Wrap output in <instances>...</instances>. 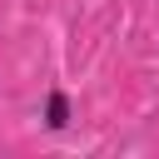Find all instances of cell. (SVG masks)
Instances as JSON below:
<instances>
[{
	"label": "cell",
	"instance_id": "6da1fadb",
	"mask_svg": "<svg viewBox=\"0 0 159 159\" xmlns=\"http://www.w3.org/2000/svg\"><path fill=\"white\" fill-rule=\"evenodd\" d=\"M35 119H40V129H45L50 139L70 134V129H75V119H80V99H75V89H70V84H50V89L40 94Z\"/></svg>",
	"mask_w": 159,
	"mask_h": 159
}]
</instances>
